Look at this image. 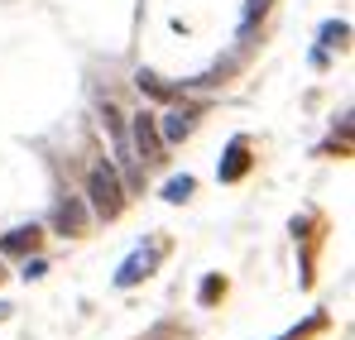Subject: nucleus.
I'll use <instances>...</instances> for the list:
<instances>
[{
    "label": "nucleus",
    "instance_id": "obj_1",
    "mask_svg": "<svg viewBox=\"0 0 355 340\" xmlns=\"http://www.w3.org/2000/svg\"><path fill=\"white\" fill-rule=\"evenodd\" d=\"M87 197H92V211L96 216H106V221H116L120 211H125V182H120V168L116 163H92L87 172Z\"/></svg>",
    "mask_w": 355,
    "mask_h": 340
},
{
    "label": "nucleus",
    "instance_id": "obj_2",
    "mask_svg": "<svg viewBox=\"0 0 355 340\" xmlns=\"http://www.w3.org/2000/svg\"><path fill=\"white\" fill-rule=\"evenodd\" d=\"M130 154H139L144 163H159L164 159V139H159V120L149 111H139L135 115V149Z\"/></svg>",
    "mask_w": 355,
    "mask_h": 340
},
{
    "label": "nucleus",
    "instance_id": "obj_3",
    "mask_svg": "<svg viewBox=\"0 0 355 340\" xmlns=\"http://www.w3.org/2000/svg\"><path fill=\"white\" fill-rule=\"evenodd\" d=\"M39 249V226H15L0 235V254H15V259H29Z\"/></svg>",
    "mask_w": 355,
    "mask_h": 340
},
{
    "label": "nucleus",
    "instance_id": "obj_4",
    "mask_svg": "<svg viewBox=\"0 0 355 340\" xmlns=\"http://www.w3.org/2000/svg\"><path fill=\"white\" fill-rule=\"evenodd\" d=\"M245 172H250V144H245V139H231V149H226L216 177H221V182H240Z\"/></svg>",
    "mask_w": 355,
    "mask_h": 340
},
{
    "label": "nucleus",
    "instance_id": "obj_5",
    "mask_svg": "<svg viewBox=\"0 0 355 340\" xmlns=\"http://www.w3.org/2000/svg\"><path fill=\"white\" fill-rule=\"evenodd\" d=\"M149 264H154V254L149 249H135L125 264H120V274H116V287H130V283H139L144 274H149Z\"/></svg>",
    "mask_w": 355,
    "mask_h": 340
},
{
    "label": "nucleus",
    "instance_id": "obj_6",
    "mask_svg": "<svg viewBox=\"0 0 355 340\" xmlns=\"http://www.w3.org/2000/svg\"><path fill=\"white\" fill-rule=\"evenodd\" d=\"M192 134V111H168L164 115V125H159V139L164 144H178V139H187Z\"/></svg>",
    "mask_w": 355,
    "mask_h": 340
},
{
    "label": "nucleus",
    "instance_id": "obj_7",
    "mask_svg": "<svg viewBox=\"0 0 355 340\" xmlns=\"http://www.w3.org/2000/svg\"><path fill=\"white\" fill-rule=\"evenodd\" d=\"M82 221H87L82 202H62V206H58V226H62V235H82Z\"/></svg>",
    "mask_w": 355,
    "mask_h": 340
},
{
    "label": "nucleus",
    "instance_id": "obj_8",
    "mask_svg": "<svg viewBox=\"0 0 355 340\" xmlns=\"http://www.w3.org/2000/svg\"><path fill=\"white\" fill-rule=\"evenodd\" d=\"M221 292H226V278H221V274H207V278H202V287H197V302H202V307H211Z\"/></svg>",
    "mask_w": 355,
    "mask_h": 340
},
{
    "label": "nucleus",
    "instance_id": "obj_9",
    "mask_svg": "<svg viewBox=\"0 0 355 340\" xmlns=\"http://www.w3.org/2000/svg\"><path fill=\"white\" fill-rule=\"evenodd\" d=\"M135 82H139V91H144V96H154V101H168V96H173V87H164L154 72H139Z\"/></svg>",
    "mask_w": 355,
    "mask_h": 340
},
{
    "label": "nucleus",
    "instance_id": "obj_10",
    "mask_svg": "<svg viewBox=\"0 0 355 340\" xmlns=\"http://www.w3.org/2000/svg\"><path fill=\"white\" fill-rule=\"evenodd\" d=\"M192 187H197V182H192V177L182 172V177H168V187H164V197H168V202H187V197H192Z\"/></svg>",
    "mask_w": 355,
    "mask_h": 340
},
{
    "label": "nucleus",
    "instance_id": "obj_11",
    "mask_svg": "<svg viewBox=\"0 0 355 340\" xmlns=\"http://www.w3.org/2000/svg\"><path fill=\"white\" fill-rule=\"evenodd\" d=\"M346 34H351V24H346V19L322 24V44H336V48H341V44H346Z\"/></svg>",
    "mask_w": 355,
    "mask_h": 340
},
{
    "label": "nucleus",
    "instance_id": "obj_12",
    "mask_svg": "<svg viewBox=\"0 0 355 340\" xmlns=\"http://www.w3.org/2000/svg\"><path fill=\"white\" fill-rule=\"evenodd\" d=\"M264 10H269V0H245V19H240V34H250V24H254V19H259Z\"/></svg>",
    "mask_w": 355,
    "mask_h": 340
},
{
    "label": "nucleus",
    "instance_id": "obj_13",
    "mask_svg": "<svg viewBox=\"0 0 355 340\" xmlns=\"http://www.w3.org/2000/svg\"><path fill=\"white\" fill-rule=\"evenodd\" d=\"M44 269H49V264H44V259H34V254H29V259H24V278H44Z\"/></svg>",
    "mask_w": 355,
    "mask_h": 340
},
{
    "label": "nucleus",
    "instance_id": "obj_14",
    "mask_svg": "<svg viewBox=\"0 0 355 340\" xmlns=\"http://www.w3.org/2000/svg\"><path fill=\"white\" fill-rule=\"evenodd\" d=\"M5 312H10V307H5V302H0V316H5Z\"/></svg>",
    "mask_w": 355,
    "mask_h": 340
}]
</instances>
